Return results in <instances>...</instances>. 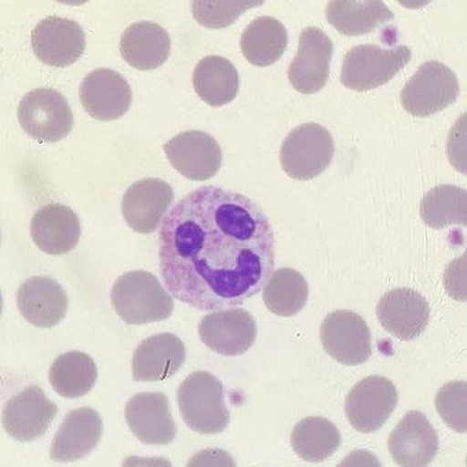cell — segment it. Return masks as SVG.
Returning a JSON list of instances; mask_svg holds the SVG:
<instances>
[{
    "label": "cell",
    "mask_w": 467,
    "mask_h": 467,
    "mask_svg": "<svg viewBox=\"0 0 467 467\" xmlns=\"http://www.w3.org/2000/svg\"><path fill=\"white\" fill-rule=\"evenodd\" d=\"M161 275L174 299L222 311L255 296L274 273L272 223L256 202L222 188L185 195L162 222Z\"/></svg>",
    "instance_id": "1"
},
{
    "label": "cell",
    "mask_w": 467,
    "mask_h": 467,
    "mask_svg": "<svg viewBox=\"0 0 467 467\" xmlns=\"http://www.w3.org/2000/svg\"><path fill=\"white\" fill-rule=\"evenodd\" d=\"M111 303L123 322L146 325L171 317L173 300L156 275L145 270L122 275L111 290Z\"/></svg>",
    "instance_id": "2"
},
{
    "label": "cell",
    "mask_w": 467,
    "mask_h": 467,
    "mask_svg": "<svg viewBox=\"0 0 467 467\" xmlns=\"http://www.w3.org/2000/svg\"><path fill=\"white\" fill-rule=\"evenodd\" d=\"M180 415L191 430L204 436L227 429L230 413L224 402L223 382L207 371H195L177 391Z\"/></svg>",
    "instance_id": "3"
},
{
    "label": "cell",
    "mask_w": 467,
    "mask_h": 467,
    "mask_svg": "<svg viewBox=\"0 0 467 467\" xmlns=\"http://www.w3.org/2000/svg\"><path fill=\"white\" fill-rule=\"evenodd\" d=\"M412 59V50L405 45L382 48L376 44L358 45L343 58L340 81L358 92L385 86Z\"/></svg>",
    "instance_id": "4"
},
{
    "label": "cell",
    "mask_w": 467,
    "mask_h": 467,
    "mask_svg": "<svg viewBox=\"0 0 467 467\" xmlns=\"http://www.w3.org/2000/svg\"><path fill=\"white\" fill-rule=\"evenodd\" d=\"M335 142L330 132L318 123H304L292 130L280 150V165L297 182L319 176L333 161Z\"/></svg>",
    "instance_id": "5"
},
{
    "label": "cell",
    "mask_w": 467,
    "mask_h": 467,
    "mask_svg": "<svg viewBox=\"0 0 467 467\" xmlns=\"http://www.w3.org/2000/svg\"><path fill=\"white\" fill-rule=\"evenodd\" d=\"M20 126L29 137L42 143H56L72 130L73 112L67 100L49 88L32 89L18 107Z\"/></svg>",
    "instance_id": "6"
},
{
    "label": "cell",
    "mask_w": 467,
    "mask_h": 467,
    "mask_svg": "<svg viewBox=\"0 0 467 467\" xmlns=\"http://www.w3.org/2000/svg\"><path fill=\"white\" fill-rule=\"evenodd\" d=\"M460 95L457 76L439 61L421 65L401 91V103L410 115L425 118L448 109Z\"/></svg>",
    "instance_id": "7"
},
{
    "label": "cell",
    "mask_w": 467,
    "mask_h": 467,
    "mask_svg": "<svg viewBox=\"0 0 467 467\" xmlns=\"http://www.w3.org/2000/svg\"><path fill=\"white\" fill-rule=\"evenodd\" d=\"M320 340L331 358L348 367L367 362L373 353L368 323L348 309L327 315L320 326Z\"/></svg>",
    "instance_id": "8"
},
{
    "label": "cell",
    "mask_w": 467,
    "mask_h": 467,
    "mask_svg": "<svg viewBox=\"0 0 467 467\" xmlns=\"http://www.w3.org/2000/svg\"><path fill=\"white\" fill-rule=\"evenodd\" d=\"M398 405V392L391 380L368 376L348 392L346 415L354 430L364 434L379 431Z\"/></svg>",
    "instance_id": "9"
},
{
    "label": "cell",
    "mask_w": 467,
    "mask_h": 467,
    "mask_svg": "<svg viewBox=\"0 0 467 467\" xmlns=\"http://www.w3.org/2000/svg\"><path fill=\"white\" fill-rule=\"evenodd\" d=\"M58 413L57 405L50 401L38 386H29L11 397L3 409V427L15 441H37Z\"/></svg>",
    "instance_id": "10"
},
{
    "label": "cell",
    "mask_w": 467,
    "mask_h": 467,
    "mask_svg": "<svg viewBox=\"0 0 467 467\" xmlns=\"http://www.w3.org/2000/svg\"><path fill=\"white\" fill-rule=\"evenodd\" d=\"M334 43L318 27L308 26L300 36L299 47L288 69L291 86L296 91L317 93L328 82Z\"/></svg>",
    "instance_id": "11"
},
{
    "label": "cell",
    "mask_w": 467,
    "mask_h": 467,
    "mask_svg": "<svg viewBox=\"0 0 467 467\" xmlns=\"http://www.w3.org/2000/svg\"><path fill=\"white\" fill-rule=\"evenodd\" d=\"M34 54L50 67H65L86 52L87 39L78 22L49 16L39 21L31 37Z\"/></svg>",
    "instance_id": "12"
},
{
    "label": "cell",
    "mask_w": 467,
    "mask_h": 467,
    "mask_svg": "<svg viewBox=\"0 0 467 467\" xmlns=\"http://www.w3.org/2000/svg\"><path fill=\"white\" fill-rule=\"evenodd\" d=\"M169 161L183 177L206 182L221 171L223 151L212 135L191 130L179 133L164 145Z\"/></svg>",
    "instance_id": "13"
},
{
    "label": "cell",
    "mask_w": 467,
    "mask_h": 467,
    "mask_svg": "<svg viewBox=\"0 0 467 467\" xmlns=\"http://www.w3.org/2000/svg\"><path fill=\"white\" fill-rule=\"evenodd\" d=\"M202 343L224 357H239L250 350L256 340L257 325L244 308L208 314L199 325Z\"/></svg>",
    "instance_id": "14"
},
{
    "label": "cell",
    "mask_w": 467,
    "mask_h": 467,
    "mask_svg": "<svg viewBox=\"0 0 467 467\" xmlns=\"http://www.w3.org/2000/svg\"><path fill=\"white\" fill-rule=\"evenodd\" d=\"M80 100L84 110L94 119L117 120L130 109L132 89L119 72L99 67L83 78Z\"/></svg>",
    "instance_id": "15"
},
{
    "label": "cell",
    "mask_w": 467,
    "mask_h": 467,
    "mask_svg": "<svg viewBox=\"0 0 467 467\" xmlns=\"http://www.w3.org/2000/svg\"><path fill=\"white\" fill-rule=\"evenodd\" d=\"M381 327L402 341L416 339L430 323V304L420 292L398 288L382 296L376 309Z\"/></svg>",
    "instance_id": "16"
},
{
    "label": "cell",
    "mask_w": 467,
    "mask_h": 467,
    "mask_svg": "<svg viewBox=\"0 0 467 467\" xmlns=\"http://www.w3.org/2000/svg\"><path fill=\"white\" fill-rule=\"evenodd\" d=\"M173 199V190L164 180H140L130 185L123 195V218L135 233L153 234L160 227Z\"/></svg>",
    "instance_id": "17"
},
{
    "label": "cell",
    "mask_w": 467,
    "mask_h": 467,
    "mask_svg": "<svg viewBox=\"0 0 467 467\" xmlns=\"http://www.w3.org/2000/svg\"><path fill=\"white\" fill-rule=\"evenodd\" d=\"M126 420L132 434L144 444L165 446L177 435L171 403L161 392H142L127 403Z\"/></svg>",
    "instance_id": "18"
},
{
    "label": "cell",
    "mask_w": 467,
    "mask_h": 467,
    "mask_svg": "<svg viewBox=\"0 0 467 467\" xmlns=\"http://www.w3.org/2000/svg\"><path fill=\"white\" fill-rule=\"evenodd\" d=\"M388 449L398 465L423 467L437 455V432L425 414L410 410L388 438Z\"/></svg>",
    "instance_id": "19"
},
{
    "label": "cell",
    "mask_w": 467,
    "mask_h": 467,
    "mask_svg": "<svg viewBox=\"0 0 467 467\" xmlns=\"http://www.w3.org/2000/svg\"><path fill=\"white\" fill-rule=\"evenodd\" d=\"M187 358L184 343L172 334H159L140 343L132 358L135 381L161 382L171 379Z\"/></svg>",
    "instance_id": "20"
},
{
    "label": "cell",
    "mask_w": 467,
    "mask_h": 467,
    "mask_svg": "<svg viewBox=\"0 0 467 467\" xmlns=\"http://www.w3.org/2000/svg\"><path fill=\"white\" fill-rule=\"evenodd\" d=\"M103 435V420L91 408L73 410L66 416L54 437L50 459L55 462H75L97 448Z\"/></svg>",
    "instance_id": "21"
},
{
    "label": "cell",
    "mask_w": 467,
    "mask_h": 467,
    "mask_svg": "<svg viewBox=\"0 0 467 467\" xmlns=\"http://www.w3.org/2000/svg\"><path fill=\"white\" fill-rule=\"evenodd\" d=\"M31 236L38 249L47 254H67L80 241V219L69 207L57 202L48 204L34 213Z\"/></svg>",
    "instance_id": "22"
},
{
    "label": "cell",
    "mask_w": 467,
    "mask_h": 467,
    "mask_svg": "<svg viewBox=\"0 0 467 467\" xmlns=\"http://www.w3.org/2000/svg\"><path fill=\"white\" fill-rule=\"evenodd\" d=\"M19 311L31 325L52 328L66 317L67 296L57 281L48 277H32L21 285L16 295Z\"/></svg>",
    "instance_id": "23"
},
{
    "label": "cell",
    "mask_w": 467,
    "mask_h": 467,
    "mask_svg": "<svg viewBox=\"0 0 467 467\" xmlns=\"http://www.w3.org/2000/svg\"><path fill=\"white\" fill-rule=\"evenodd\" d=\"M171 52V36L154 22H135L122 34L121 56L135 69L154 70L166 63Z\"/></svg>",
    "instance_id": "24"
},
{
    "label": "cell",
    "mask_w": 467,
    "mask_h": 467,
    "mask_svg": "<svg viewBox=\"0 0 467 467\" xmlns=\"http://www.w3.org/2000/svg\"><path fill=\"white\" fill-rule=\"evenodd\" d=\"M393 18L380 0H334L326 8V19L346 36H367Z\"/></svg>",
    "instance_id": "25"
},
{
    "label": "cell",
    "mask_w": 467,
    "mask_h": 467,
    "mask_svg": "<svg viewBox=\"0 0 467 467\" xmlns=\"http://www.w3.org/2000/svg\"><path fill=\"white\" fill-rule=\"evenodd\" d=\"M193 87L202 100L212 107L232 103L240 89L236 67L222 56H207L193 72Z\"/></svg>",
    "instance_id": "26"
},
{
    "label": "cell",
    "mask_w": 467,
    "mask_h": 467,
    "mask_svg": "<svg viewBox=\"0 0 467 467\" xmlns=\"http://www.w3.org/2000/svg\"><path fill=\"white\" fill-rule=\"evenodd\" d=\"M288 41L285 26L273 16H264L253 21L242 33L241 50L250 64L268 67L283 57Z\"/></svg>",
    "instance_id": "27"
},
{
    "label": "cell",
    "mask_w": 467,
    "mask_h": 467,
    "mask_svg": "<svg viewBox=\"0 0 467 467\" xmlns=\"http://www.w3.org/2000/svg\"><path fill=\"white\" fill-rule=\"evenodd\" d=\"M98 367L87 353L71 351L61 354L49 369V381L60 397L77 399L86 396L97 384Z\"/></svg>",
    "instance_id": "28"
},
{
    "label": "cell",
    "mask_w": 467,
    "mask_h": 467,
    "mask_svg": "<svg viewBox=\"0 0 467 467\" xmlns=\"http://www.w3.org/2000/svg\"><path fill=\"white\" fill-rule=\"evenodd\" d=\"M340 443L339 430L333 421L320 416L300 420L291 435L292 448L306 462H323L339 449Z\"/></svg>",
    "instance_id": "29"
},
{
    "label": "cell",
    "mask_w": 467,
    "mask_h": 467,
    "mask_svg": "<svg viewBox=\"0 0 467 467\" xmlns=\"http://www.w3.org/2000/svg\"><path fill=\"white\" fill-rule=\"evenodd\" d=\"M308 296V284L301 273L292 268H280L264 286L263 300L273 314L291 317L306 306Z\"/></svg>",
    "instance_id": "30"
},
{
    "label": "cell",
    "mask_w": 467,
    "mask_h": 467,
    "mask_svg": "<svg viewBox=\"0 0 467 467\" xmlns=\"http://www.w3.org/2000/svg\"><path fill=\"white\" fill-rule=\"evenodd\" d=\"M421 221L432 229L467 226V192L451 184L431 189L420 202Z\"/></svg>",
    "instance_id": "31"
},
{
    "label": "cell",
    "mask_w": 467,
    "mask_h": 467,
    "mask_svg": "<svg viewBox=\"0 0 467 467\" xmlns=\"http://www.w3.org/2000/svg\"><path fill=\"white\" fill-rule=\"evenodd\" d=\"M439 415L454 431H467V385L465 381H451L439 389L436 397Z\"/></svg>",
    "instance_id": "32"
},
{
    "label": "cell",
    "mask_w": 467,
    "mask_h": 467,
    "mask_svg": "<svg viewBox=\"0 0 467 467\" xmlns=\"http://www.w3.org/2000/svg\"><path fill=\"white\" fill-rule=\"evenodd\" d=\"M264 2H215L196 0L192 3L194 19L210 29H223L232 26L246 10L262 5Z\"/></svg>",
    "instance_id": "33"
}]
</instances>
